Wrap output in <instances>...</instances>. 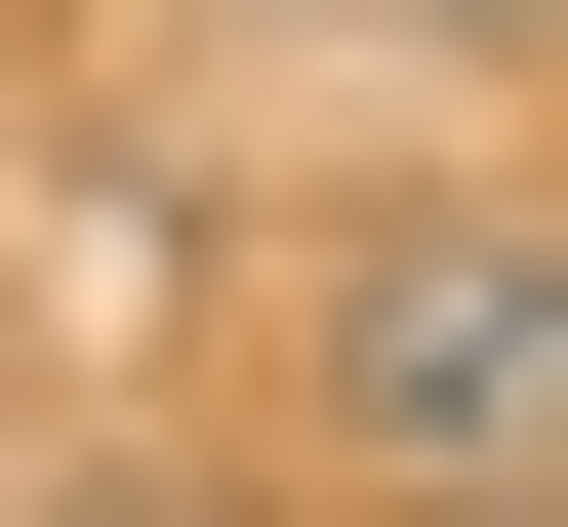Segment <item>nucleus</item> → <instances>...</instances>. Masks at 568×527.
Wrapping results in <instances>:
<instances>
[{"mask_svg": "<svg viewBox=\"0 0 568 527\" xmlns=\"http://www.w3.org/2000/svg\"><path fill=\"white\" fill-rule=\"evenodd\" d=\"M284 406L406 527H568V203H366V244L284 284Z\"/></svg>", "mask_w": 568, "mask_h": 527, "instance_id": "obj_1", "label": "nucleus"}, {"mask_svg": "<svg viewBox=\"0 0 568 527\" xmlns=\"http://www.w3.org/2000/svg\"><path fill=\"white\" fill-rule=\"evenodd\" d=\"M203 41H366V0H203Z\"/></svg>", "mask_w": 568, "mask_h": 527, "instance_id": "obj_2", "label": "nucleus"}, {"mask_svg": "<svg viewBox=\"0 0 568 527\" xmlns=\"http://www.w3.org/2000/svg\"><path fill=\"white\" fill-rule=\"evenodd\" d=\"M487 41H568V0H487Z\"/></svg>", "mask_w": 568, "mask_h": 527, "instance_id": "obj_3", "label": "nucleus"}]
</instances>
